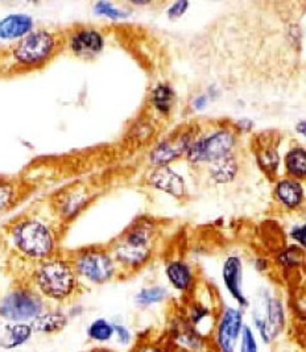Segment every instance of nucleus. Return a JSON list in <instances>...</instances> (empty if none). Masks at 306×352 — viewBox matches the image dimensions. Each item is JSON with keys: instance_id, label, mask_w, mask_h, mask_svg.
Wrapping results in <instances>:
<instances>
[{"instance_id": "f257e3e1", "label": "nucleus", "mask_w": 306, "mask_h": 352, "mask_svg": "<svg viewBox=\"0 0 306 352\" xmlns=\"http://www.w3.org/2000/svg\"><path fill=\"white\" fill-rule=\"evenodd\" d=\"M33 289L56 305L72 302L81 290V281L70 260L50 257L40 261L32 273Z\"/></svg>"}, {"instance_id": "f03ea898", "label": "nucleus", "mask_w": 306, "mask_h": 352, "mask_svg": "<svg viewBox=\"0 0 306 352\" xmlns=\"http://www.w3.org/2000/svg\"><path fill=\"white\" fill-rule=\"evenodd\" d=\"M48 309V302L31 287H17L0 298V318L6 323H31Z\"/></svg>"}, {"instance_id": "7ed1b4c3", "label": "nucleus", "mask_w": 306, "mask_h": 352, "mask_svg": "<svg viewBox=\"0 0 306 352\" xmlns=\"http://www.w3.org/2000/svg\"><path fill=\"white\" fill-rule=\"evenodd\" d=\"M252 330L258 334L260 340L265 344H274L287 330L288 318L283 301L277 297L265 294L254 306L252 313Z\"/></svg>"}, {"instance_id": "20e7f679", "label": "nucleus", "mask_w": 306, "mask_h": 352, "mask_svg": "<svg viewBox=\"0 0 306 352\" xmlns=\"http://www.w3.org/2000/svg\"><path fill=\"white\" fill-rule=\"evenodd\" d=\"M12 241L20 254L37 261L50 258L54 241L47 226L37 221H24L12 231Z\"/></svg>"}, {"instance_id": "39448f33", "label": "nucleus", "mask_w": 306, "mask_h": 352, "mask_svg": "<svg viewBox=\"0 0 306 352\" xmlns=\"http://www.w3.org/2000/svg\"><path fill=\"white\" fill-rule=\"evenodd\" d=\"M152 228L146 223L135 226L119 241L113 251V260L123 268L139 270L149 260L152 252Z\"/></svg>"}, {"instance_id": "423d86ee", "label": "nucleus", "mask_w": 306, "mask_h": 352, "mask_svg": "<svg viewBox=\"0 0 306 352\" xmlns=\"http://www.w3.org/2000/svg\"><path fill=\"white\" fill-rule=\"evenodd\" d=\"M70 261L80 281L83 280L91 285H103L111 281L116 274L113 257L103 250H83Z\"/></svg>"}, {"instance_id": "0eeeda50", "label": "nucleus", "mask_w": 306, "mask_h": 352, "mask_svg": "<svg viewBox=\"0 0 306 352\" xmlns=\"http://www.w3.org/2000/svg\"><path fill=\"white\" fill-rule=\"evenodd\" d=\"M244 311L237 306H225L218 314L210 342L214 352H237L244 327Z\"/></svg>"}, {"instance_id": "6e6552de", "label": "nucleus", "mask_w": 306, "mask_h": 352, "mask_svg": "<svg viewBox=\"0 0 306 352\" xmlns=\"http://www.w3.org/2000/svg\"><path fill=\"white\" fill-rule=\"evenodd\" d=\"M56 49V38L48 31H37L27 34L15 49L14 57L24 66H37L47 63Z\"/></svg>"}, {"instance_id": "1a4fd4ad", "label": "nucleus", "mask_w": 306, "mask_h": 352, "mask_svg": "<svg viewBox=\"0 0 306 352\" xmlns=\"http://www.w3.org/2000/svg\"><path fill=\"white\" fill-rule=\"evenodd\" d=\"M164 339L186 351L214 352L210 338L195 331L184 318V316L176 317L171 322Z\"/></svg>"}, {"instance_id": "9d476101", "label": "nucleus", "mask_w": 306, "mask_h": 352, "mask_svg": "<svg viewBox=\"0 0 306 352\" xmlns=\"http://www.w3.org/2000/svg\"><path fill=\"white\" fill-rule=\"evenodd\" d=\"M232 144H234V136L227 131H222L190 146L188 156L190 160L195 162L198 161L212 162L228 155Z\"/></svg>"}, {"instance_id": "9b49d317", "label": "nucleus", "mask_w": 306, "mask_h": 352, "mask_svg": "<svg viewBox=\"0 0 306 352\" xmlns=\"http://www.w3.org/2000/svg\"><path fill=\"white\" fill-rule=\"evenodd\" d=\"M222 278L227 292L238 304V307H248L250 301L243 289V264L239 257L230 256L226 260L222 270Z\"/></svg>"}, {"instance_id": "f8f14e48", "label": "nucleus", "mask_w": 306, "mask_h": 352, "mask_svg": "<svg viewBox=\"0 0 306 352\" xmlns=\"http://www.w3.org/2000/svg\"><path fill=\"white\" fill-rule=\"evenodd\" d=\"M67 313L60 306L48 307L43 314H40L36 320L31 322L34 336H57L63 333L69 324Z\"/></svg>"}, {"instance_id": "ddd939ff", "label": "nucleus", "mask_w": 306, "mask_h": 352, "mask_svg": "<svg viewBox=\"0 0 306 352\" xmlns=\"http://www.w3.org/2000/svg\"><path fill=\"white\" fill-rule=\"evenodd\" d=\"M69 45L76 56L82 58H90L102 52L105 47V40L102 34L96 30L86 28L74 33L70 38Z\"/></svg>"}, {"instance_id": "4468645a", "label": "nucleus", "mask_w": 306, "mask_h": 352, "mask_svg": "<svg viewBox=\"0 0 306 352\" xmlns=\"http://www.w3.org/2000/svg\"><path fill=\"white\" fill-rule=\"evenodd\" d=\"M31 323H6L0 334V349L4 351H15L32 340Z\"/></svg>"}, {"instance_id": "2eb2a0df", "label": "nucleus", "mask_w": 306, "mask_h": 352, "mask_svg": "<svg viewBox=\"0 0 306 352\" xmlns=\"http://www.w3.org/2000/svg\"><path fill=\"white\" fill-rule=\"evenodd\" d=\"M151 184L162 192H169L175 197L185 194V184L182 178L168 166H160L151 176Z\"/></svg>"}, {"instance_id": "dca6fc26", "label": "nucleus", "mask_w": 306, "mask_h": 352, "mask_svg": "<svg viewBox=\"0 0 306 352\" xmlns=\"http://www.w3.org/2000/svg\"><path fill=\"white\" fill-rule=\"evenodd\" d=\"M165 274L173 288L188 293L194 287V274L192 268L185 261H172L166 265Z\"/></svg>"}, {"instance_id": "f3484780", "label": "nucleus", "mask_w": 306, "mask_h": 352, "mask_svg": "<svg viewBox=\"0 0 306 352\" xmlns=\"http://www.w3.org/2000/svg\"><path fill=\"white\" fill-rule=\"evenodd\" d=\"M33 28L32 17L28 15H10L0 20V38H17L30 34Z\"/></svg>"}, {"instance_id": "a211bd4d", "label": "nucleus", "mask_w": 306, "mask_h": 352, "mask_svg": "<svg viewBox=\"0 0 306 352\" xmlns=\"http://www.w3.org/2000/svg\"><path fill=\"white\" fill-rule=\"evenodd\" d=\"M188 140L185 138H181L176 142H166V143H162V145H159L151 155L152 157V162L157 164V165H162L165 166V164L171 162L172 160H175L176 157H178L186 148V143Z\"/></svg>"}, {"instance_id": "6ab92c4d", "label": "nucleus", "mask_w": 306, "mask_h": 352, "mask_svg": "<svg viewBox=\"0 0 306 352\" xmlns=\"http://www.w3.org/2000/svg\"><path fill=\"white\" fill-rule=\"evenodd\" d=\"M86 336L90 342L106 344L113 339V322L107 318H96L86 327Z\"/></svg>"}, {"instance_id": "aec40b11", "label": "nucleus", "mask_w": 306, "mask_h": 352, "mask_svg": "<svg viewBox=\"0 0 306 352\" xmlns=\"http://www.w3.org/2000/svg\"><path fill=\"white\" fill-rule=\"evenodd\" d=\"M276 194L278 199L288 208L298 206L303 202V197H304L303 186L293 179L281 181L276 188Z\"/></svg>"}, {"instance_id": "412c9836", "label": "nucleus", "mask_w": 306, "mask_h": 352, "mask_svg": "<svg viewBox=\"0 0 306 352\" xmlns=\"http://www.w3.org/2000/svg\"><path fill=\"white\" fill-rule=\"evenodd\" d=\"M169 297V292L164 287H149L140 289L135 296V305L145 309L153 305L162 304Z\"/></svg>"}, {"instance_id": "4be33fe9", "label": "nucleus", "mask_w": 306, "mask_h": 352, "mask_svg": "<svg viewBox=\"0 0 306 352\" xmlns=\"http://www.w3.org/2000/svg\"><path fill=\"white\" fill-rule=\"evenodd\" d=\"M235 172L237 164L230 155H226L223 157L211 162V175L219 182H227L235 176Z\"/></svg>"}, {"instance_id": "5701e85b", "label": "nucleus", "mask_w": 306, "mask_h": 352, "mask_svg": "<svg viewBox=\"0 0 306 352\" xmlns=\"http://www.w3.org/2000/svg\"><path fill=\"white\" fill-rule=\"evenodd\" d=\"M173 100H175V93L169 86L160 85L155 89L153 103H155V106L159 111H162V113H168L169 110L172 109Z\"/></svg>"}, {"instance_id": "b1692460", "label": "nucleus", "mask_w": 306, "mask_h": 352, "mask_svg": "<svg viewBox=\"0 0 306 352\" xmlns=\"http://www.w3.org/2000/svg\"><path fill=\"white\" fill-rule=\"evenodd\" d=\"M287 168L290 175L296 177H304L306 172L305 151L296 148L290 151L287 156Z\"/></svg>"}, {"instance_id": "393cba45", "label": "nucleus", "mask_w": 306, "mask_h": 352, "mask_svg": "<svg viewBox=\"0 0 306 352\" xmlns=\"http://www.w3.org/2000/svg\"><path fill=\"white\" fill-rule=\"evenodd\" d=\"M237 351L259 352L258 336H256L255 331L252 330L251 326L244 324L242 336H241V339H239V344H238Z\"/></svg>"}, {"instance_id": "a878e982", "label": "nucleus", "mask_w": 306, "mask_h": 352, "mask_svg": "<svg viewBox=\"0 0 306 352\" xmlns=\"http://www.w3.org/2000/svg\"><path fill=\"white\" fill-rule=\"evenodd\" d=\"M17 190L15 186L4 179H0V211L10 208L15 201Z\"/></svg>"}, {"instance_id": "bb28decb", "label": "nucleus", "mask_w": 306, "mask_h": 352, "mask_svg": "<svg viewBox=\"0 0 306 352\" xmlns=\"http://www.w3.org/2000/svg\"><path fill=\"white\" fill-rule=\"evenodd\" d=\"M129 352H165L162 340H152L146 338H139L132 343Z\"/></svg>"}, {"instance_id": "cd10ccee", "label": "nucleus", "mask_w": 306, "mask_h": 352, "mask_svg": "<svg viewBox=\"0 0 306 352\" xmlns=\"http://www.w3.org/2000/svg\"><path fill=\"white\" fill-rule=\"evenodd\" d=\"M113 338L116 339L118 344L127 347L131 346L135 339H133V333L131 331L129 326H126L124 323H119V322H113Z\"/></svg>"}, {"instance_id": "c85d7f7f", "label": "nucleus", "mask_w": 306, "mask_h": 352, "mask_svg": "<svg viewBox=\"0 0 306 352\" xmlns=\"http://www.w3.org/2000/svg\"><path fill=\"white\" fill-rule=\"evenodd\" d=\"M96 12L98 15H105V16L110 17L113 20L116 19H124V17L129 16L126 12L115 8L113 4L110 3H106V1H99L96 6Z\"/></svg>"}, {"instance_id": "c756f323", "label": "nucleus", "mask_w": 306, "mask_h": 352, "mask_svg": "<svg viewBox=\"0 0 306 352\" xmlns=\"http://www.w3.org/2000/svg\"><path fill=\"white\" fill-rule=\"evenodd\" d=\"M260 162L264 168H270V170H274L277 168L278 159H277V155L274 152L270 151V152H265L264 155L260 156Z\"/></svg>"}, {"instance_id": "7c9ffc66", "label": "nucleus", "mask_w": 306, "mask_h": 352, "mask_svg": "<svg viewBox=\"0 0 306 352\" xmlns=\"http://www.w3.org/2000/svg\"><path fill=\"white\" fill-rule=\"evenodd\" d=\"M188 6H189L188 1H177V3H175V4L169 8L168 15H169L171 19H176V17L182 16V15L185 14Z\"/></svg>"}, {"instance_id": "2f4dec72", "label": "nucleus", "mask_w": 306, "mask_h": 352, "mask_svg": "<svg viewBox=\"0 0 306 352\" xmlns=\"http://www.w3.org/2000/svg\"><path fill=\"white\" fill-rule=\"evenodd\" d=\"M292 238L296 239L298 243H301L303 245H305V226H303V227L294 230V231L292 232Z\"/></svg>"}, {"instance_id": "473e14b6", "label": "nucleus", "mask_w": 306, "mask_h": 352, "mask_svg": "<svg viewBox=\"0 0 306 352\" xmlns=\"http://www.w3.org/2000/svg\"><path fill=\"white\" fill-rule=\"evenodd\" d=\"M162 346H164V350H165V352H189L186 351V350H182V349H179V347H177V346L172 344L171 342L165 340V339H162Z\"/></svg>"}, {"instance_id": "72a5a7b5", "label": "nucleus", "mask_w": 306, "mask_h": 352, "mask_svg": "<svg viewBox=\"0 0 306 352\" xmlns=\"http://www.w3.org/2000/svg\"><path fill=\"white\" fill-rule=\"evenodd\" d=\"M206 102H208L206 96H201V98H198V99L194 102V104H195L197 109H202V107L206 106Z\"/></svg>"}, {"instance_id": "f704fd0d", "label": "nucleus", "mask_w": 306, "mask_h": 352, "mask_svg": "<svg viewBox=\"0 0 306 352\" xmlns=\"http://www.w3.org/2000/svg\"><path fill=\"white\" fill-rule=\"evenodd\" d=\"M85 352H116L111 350V349H107V347H94V349H91V350H87V351Z\"/></svg>"}]
</instances>
